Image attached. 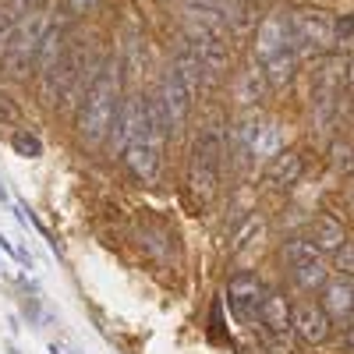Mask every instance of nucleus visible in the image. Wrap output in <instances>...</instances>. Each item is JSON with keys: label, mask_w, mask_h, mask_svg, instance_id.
I'll return each instance as SVG.
<instances>
[{"label": "nucleus", "mask_w": 354, "mask_h": 354, "mask_svg": "<svg viewBox=\"0 0 354 354\" xmlns=\"http://www.w3.org/2000/svg\"><path fill=\"white\" fill-rule=\"evenodd\" d=\"M121 64L110 61L96 71V78L88 82L85 100H82V113H78V135L85 145H103L110 135V124L121 106Z\"/></svg>", "instance_id": "nucleus-1"}, {"label": "nucleus", "mask_w": 354, "mask_h": 354, "mask_svg": "<svg viewBox=\"0 0 354 354\" xmlns=\"http://www.w3.org/2000/svg\"><path fill=\"white\" fill-rule=\"evenodd\" d=\"M223 156H227V142L223 131L216 124H209L192 149V163H188V188L195 195L198 205H209L220 192V170H223Z\"/></svg>", "instance_id": "nucleus-2"}, {"label": "nucleus", "mask_w": 354, "mask_h": 354, "mask_svg": "<svg viewBox=\"0 0 354 354\" xmlns=\"http://www.w3.org/2000/svg\"><path fill=\"white\" fill-rule=\"evenodd\" d=\"M290 28V46L298 57H326L337 39H333V15L319 8H301L287 15Z\"/></svg>", "instance_id": "nucleus-3"}, {"label": "nucleus", "mask_w": 354, "mask_h": 354, "mask_svg": "<svg viewBox=\"0 0 354 354\" xmlns=\"http://www.w3.org/2000/svg\"><path fill=\"white\" fill-rule=\"evenodd\" d=\"M43 32H46V21L39 15H28V18H18L15 21V32H11L4 53H0V61H4V68H8L11 78H28Z\"/></svg>", "instance_id": "nucleus-4"}, {"label": "nucleus", "mask_w": 354, "mask_h": 354, "mask_svg": "<svg viewBox=\"0 0 354 354\" xmlns=\"http://www.w3.org/2000/svg\"><path fill=\"white\" fill-rule=\"evenodd\" d=\"M149 110V106H145ZM163 142H167V135L149 121V128H145L142 135H135L124 149H121V156H124V163H128V170L138 177V181H156V174H160V156H163Z\"/></svg>", "instance_id": "nucleus-5"}, {"label": "nucleus", "mask_w": 354, "mask_h": 354, "mask_svg": "<svg viewBox=\"0 0 354 354\" xmlns=\"http://www.w3.org/2000/svg\"><path fill=\"white\" fill-rule=\"evenodd\" d=\"M340 71H347V61L340 64L337 57L322 61L319 75H315V85H312V117L319 128H330L333 117L340 110Z\"/></svg>", "instance_id": "nucleus-6"}, {"label": "nucleus", "mask_w": 354, "mask_h": 354, "mask_svg": "<svg viewBox=\"0 0 354 354\" xmlns=\"http://www.w3.org/2000/svg\"><path fill=\"white\" fill-rule=\"evenodd\" d=\"M252 53H255L259 64L273 61V57H280V53H294V46H290V28H287V15H283V11H270V15L259 21Z\"/></svg>", "instance_id": "nucleus-7"}, {"label": "nucleus", "mask_w": 354, "mask_h": 354, "mask_svg": "<svg viewBox=\"0 0 354 354\" xmlns=\"http://www.w3.org/2000/svg\"><path fill=\"white\" fill-rule=\"evenodd\" d=\"M160 106L167 113V124H170V135L174 131H181L188 124V117H192V106H195V93L181 82V75H177L174 68L163 75V85H160Z\"/></svg>", "instance_id": "nucleus-8"}, {"label": "nucleus", "mask_w": 354, "mask_h": 354, "mask_svg": "<svg viewBox=\"0 0 354 354\" xmlns=\"http://www.w3.org/2000/svg\"><path fill=\"white\" fill-rule=\"evenodd\" d=\"M262 280L255 273H234L227 280V305L234 312V319L241 326H252L255 315H259V305H262Z\"/></svg>", "instance_id": "nucleus-9"}, {"label": "nucleus", "mask_w": 354, "mask_h": 354, "mask_svg": "<svg viewBox=\"0 0 354 354\" xmlns=\"http://www.w3.org/2000/svg\"><path fill=\"white\" fill-rule=\"evenodd\" d=\"M330 330H333L330 315L322 312L315 301H298V305L290 308V333L298 337L301 344L315 347V344H322V340L330 337Z\"/></svg>", "instance_id": "nucleus-10"}, {"label": "nucleus", "mask_w": 354, "mask_h": 354, "mask_svg": "<svg viewBox=\"0 0 354 354\" xmlns=\"http://www.w3.org/2000/svg\"><path fill=\"white\" fill-rule=\"evenodd\" d=\"M322 312L330 315V322H340L347 330L351 326V308H354V283L351 277H337V280H326L322 283Z\"/></svg>", "instance_id": "nucleus-11"}, {"label": "nucleus", "mask_w": 354, "mask_h": 354, "mask_svg": "<svg viewBox=\"0 0 354 354\" xmlns=\"http://www.w3.org/2000/svg\"><path fill=\"white\" fill-rule=\"evenodd\" d=\"M315 248H319V255H326V252H337L344 241H351L347 238V230H344V223L337 220V216H330V213H322V216H315V223H312V238H308Z\"/></svg>", "instance_id": "nucleus-12"}, {"label": "nucleus", "mask_w": 354, "mask_h": 354, "mask_svg": "<svg viewBox=\"0 0 354 354\" xmlns=\"http://www.w3.org/2000/svg\"><path fill=\"white\" fill-rule=\"evenodd\" d=\"M266 93H270V85H266V78L259 75V68H245V71H238V78H234V100H238L241 106H255V103H262Z\"/></svg>", "instance_id": "nucleus-13"}, {"label": "nucleus", "mask_w": 354, "mask_h": 354, "mask_svg": "<svg viewBox=\"0 0 354 354\" xmlns=\"http://www.w3.org/2000/svg\"><path fill=\"white\" fill-rule=\"evenodd\" d=\"M270 160H273V163H270V170H266V181L280 185V188L298 185V177H301V170H305V163H301L298 153H277V156H270Z\"/></svg>", "instance_id": "nucleus-14"}, {"label": "nucleus", "mask_w": 354, "mask_h": 354, "mask_svg": "<svg viewBox=\"0 0 354 354\" xmlns=\"http://www.w3.org/2000/svg\"><path fill=\"white\" fill-rule=\"evenodd\" d=\"M330 270H326V262L315 259V262H305V266H294L290 270V280L298 283V290L312 294V290H322V283H326Z\"/></svg>", "instance_id": "nucleus-15"}, {"label": "nucleus", "mask_w": 354, "mask_h": 354, "mask_svg": "<svg viewBox=\"0 0 354 354\" xmlns=\"http://www.w3.org/2000/svg\"><path fill=\"white\" fill-rule=\"evenodd\" d=\"M280 259L287 262V270H294V266L315 262V259H322V255H319V248H315L308 238H290V241H283V248H280Z\"/></svg>", "instance_id": "nucleus-16"}, {"label": "nucleus", "mask_w": 354, "mask_h": 354, "mask_svg": "<svg viewBox=\"0 0 354 354\" xmlns=\"http://www.w3.org/2000/svg\"><path fill=\"white\" fill-rule=\"evenodd\" d=\"M11 149L25 160H39L43 156V138L36 131H28V128H15L11 131Z\"/></svg>", "instance_id": "nucleus-17"}, {"label": "nucleus", "mask_w": 354, "mask_h": 354, "mask_svg": "<svg viewBox=\"0 0 354 354\" xmlns=\"http://www.w3.org/2000/svg\"><path fill=\"white\" fill-rule=\"evenodd\" d=\"M255 230H259V216H248V220H245L238 230L230 234V248H234V252H238V248H245V245H248V238H252Z\"/></svg>", "instance_id": "nucleus-18"}, {"label": "nucleus", "mask_w": 354, "mask_h": 354, "mask_svg": "<svg viewBox=\"0 0 354 354\" xmlns=\"http://www.w3.org/2000/svg\"><path fill=\"white\" fill-rule=\"evenodd\" d=\"M61 4H64V11H68L71 18H85V15H93L103 0H61Z\"/></svg>", "instance_id": "nucleus-19"}, {"label": "nucleus", "mask_w": 354, "mask_h": 354, "mask_svg": "<svg viewBox=\"0 0 354 354\" xmlns=\"http://www.w3.org/2000/svg\"><path fill=\"white\" fill-rule=\"evenodd\" d=\"M18 121H21L18 103H15L8 93H0V124H18Z\"/></svg>", "instance_id": "nucleus-20"}, {"label": "nucleus", "mask_w": 354, "mask_h": 354, "mask_svg": "<svg viewBox=\"0 0 354 354\" xmlns=\"http://www.w3.org/2000/svg\"><path fill=\"white\" fill-rule=\"evenodd\" d=\"M333 255H337V270H340V277H351V273H354V245L344 241Z\"/></svg>", "instance_id": "nucleus-21"}, {"label": "nucleus", "mask_w": 354, "mask_h": 354, "mask_svg": "<svg viewBox=\"0 0 354 354\" xmlns=\"http://www.w3.org/2000/svg\"><path fill=\"white\" fill-rule=\"evenodd\" d=\"M333 39L340 46H351V15H337L333 18Z\"/></svg>", "instance_id": "nucleus-22"}, {"label": "nucleus", "mask_w": 354, "mask_h": 354, "mask_svg": "<svg viewBox=\"0 0 354 354\" xmlns=\"http://www.w3.org/2000/svg\"><path fill=\"white\" fill-rule=\"evenodd\" d=\"M15 21H18V15L0 11V53H4V46H8V39H11V32H15Z\"/></svg>", "instance_id": "nucleus-23"}, {"label": "nucleus", "mask_w": 354, "mask_h": 354, "mask_svg": "<svg viewBox=\"0 0 354 354\" xmlns=\"http://www.w3.org/2000/svg\"><path fill=\"white\" fill-rule=\"evenodd\" d=\"M347 156H351V145H347V142H344V145H333V167H340L344 174L351 170V160H347Z\"/></svg>", "instance_id": "nucleus-24"}, {"label": "nucleus", "mask_w": 354, "mask_h": 354, "mask_svg": "<svg viewBox=\"0 0 354 354\" xmlns=\"http://www.w3.org/2000/svg\"><path fill=\"white\" fill-rule=\"evenodd\" d=\"M0 252H8V255H11V259H15V255H18V248H15V245H11V241H8V238H4V234H0Z\"/></svg>", "instance_id": "nucleus-25"}, {"label": "nucleus", "mask_w": 354, "mask_h": 354, "mask_svg": "<svg viewBox=\"0 0 354 354\" xmlns=\"http://www.w3.org/2000/svg\"><path fill=\"white\" fill-rule=\"evenodd\" d=\"M36 4H43V0H15V8H21V11H28V8H36Z\"/></svg>", "instance_id": "nucleus-26"}, {"label": "nucleus", "mask_w": 354, "mask_h": 354, "mask_svg": "<svg viewBox=\"0 0 354 354\" xmlns=\"http://www.w3.org/2000/svg\"><path fill=\"white\" fill-rule=\"evenodd\" d=\"M0 202H4V205L11 202V198H8V185H4V177H0Z\"/></svg>", "instance_id": "nucleus-27"}, {"label": "nucleus", "mask_w": 354, "mask_h": 354, "mask_svg": "<svg viewBox=\"0 0 354 354\" xmlns=\"http://www.w3.org/2000/svg\"><path fill=\"white\" fill-rule=\"evenodd\" d=\"M0 270H4V266H0Z\"/></svg>", "instance_id": "nucleus-28"}]
</instances>
